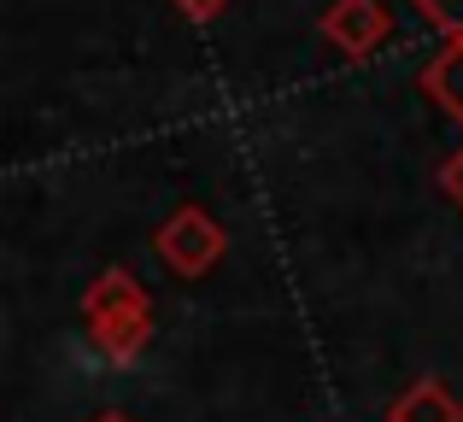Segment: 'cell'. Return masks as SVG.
Masks as SVG:
<instances>
[{"mask_svg": "<svg viewBox=\"0 0 463 422\" xmlns=\"http://www.w3.org/2000/svg\"><path fill=\"white\" fill-rule=\"evenodd\" d=\"M387 422H463V399H458L452 388H440L434 376H422L417 388H405L393 399Z\"/></svg>", "mask_w": 463, "mask_h": 422, "instance_id": "obj_2", "label": "cell"}, {"mask_svg": "<svg viewBox=\"0 0 463 422\" xmlns=\"http://www.w3.org/2000/svg\"><path fill=\"white\" fill-rule=\"evenodd\" d=\"M422 94L463 124V42H446L440 53L429 59V70H422Z\"/></svg>", "mask_w": 463, "mask_h": 422, "instance_id": "obj_3", "label": "cell"}, {"mask_svg": "<svg viewBox=\"0 0 463 422\" xmlns=\"http://www.w3.org/2000/svg\"><path fill=\"white\" fill-rule=\"evenodd\" d=\"M387 30H393V18H387L382 0H335V6L323 12V35L352 59L375 53V47L387 42Z\"/></svg>", "mask_w": 463, "mask_h": 422, "instance_id": "obj_1", "label": "cell"}, {"mask_svg": "<svg viewBox=\"0 0 463 422\" xmlns=\"http://www.w3.org/2000/svg\"><path fill=\"white\" fill-rule=\"evenodd\" d=\"M440 188H446V200H452V206L463 211V147L440 164Z\"/></svg>", "mask_w": 463, "mask_h": 422, "instance_id": "obj_5", "label": "cell"}, {"mask_svg": "<svg viewBox=\"0 0 463 422\" xmlns=\"http://www.w3.org/2000/svg\"><path fill=\"white\" fill-rule=\"evenodd\" d=\"M429 23H440L446 42H463V0H411Z\"/></svg>", "mask_w": 463, "mask_h": 422, "instance_id": "obj_4", "label": "cell"}]
</instances>
